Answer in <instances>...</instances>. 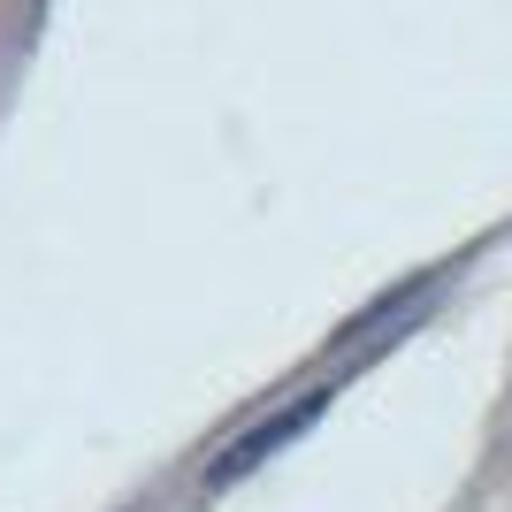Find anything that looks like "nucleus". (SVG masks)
Masks as SVG:
<instances>
[{"label": "nucleus", "instance_id": "nucleus-1", "mask_svg": "<svg viewBox=\"0 0 512 512\" xmlns=\"http://www.w3.org/2000/svg\"><path fill=\"white\" fill-rule=\"evenodd\" d=\"M321 413H329V390H299L283 413H268V421H253L245 436H230V444L214 451V467H207V490H230V482H245L253 467H268V459H276L291 436H306Z\"/></svg>", "mask_w": 512, "mask_h": 512}]
</instances>
